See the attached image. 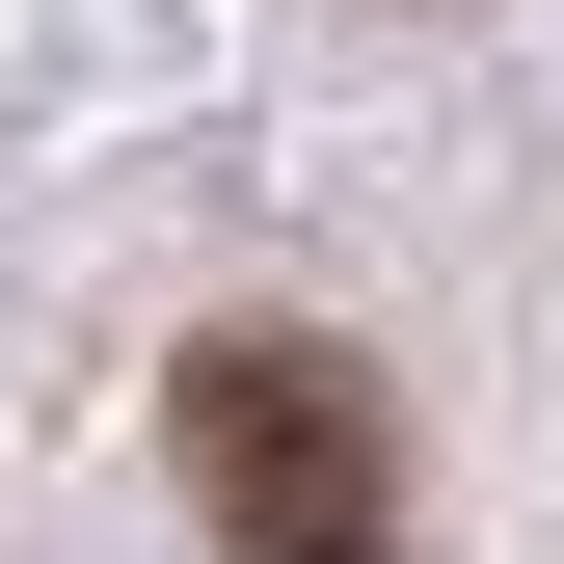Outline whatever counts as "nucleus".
I'll return each mask as SVG.
<instances>
[{"label": "nucleus", "instance_id": "f257e3e1", "mask_svg": "<svg viewBox=\"0 0 564 564\" xmlns=\"http://www.w3.org/2000/svg\"><path fill=\"white\" fill-rule=\"evenodd\" d=\"M162 457H188V511L242 564H403V403L349 377L323 323H216L162 377Z\"/></svg>", "mask_w": 564, "mask_h": 564}]
</instances>
